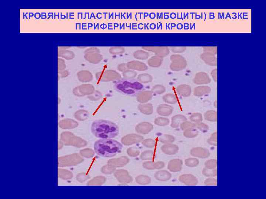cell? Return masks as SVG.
I'll list each match as a JSON object with an SVG mask.
<instances>
[{"mask_svg":"<svg viewBox=\"0 0 266 199\" xmlns=\"http://www.w3.org/2000/svg\"><path fill=\"white\" fill-rule=\"evenodd\" d=\"M91 131L96 138L100 139H109L117 136L119 129L118 126L114 122L100 119L93 122Z\"/></svg>","mask_w":266,"mask_h":199,"instance_id":"6da1fadb","label":"cell"},{"mask_svg":"<svg viewBox=\"0 0 266 199\" xmlns=\"http://www.w3.org/2000/svg\"><path fill=\"white\" fill-rule=\"evenodd\" d=\"M123 146L116 140L100 139L94 145V149L98 156L104 158H110L121 152Z\"/></svg>","mask_w":266,"mask_h":199,"instance_id":"7a4b0ae2","label":"cell"},{"mask_svg":"<svg viewBox=\"0 0 266 199\" xmlns=\"http://www.w3.org/2000/svg\"><path fill=\"white\" fill-rule=\"evenodd\" d=\"M115 90L124 95L137 96L143 92V86L140 82L128 80H119L115 83Z\"/></svg>","mask_w":266,"mask_h":199,"instance_id":"3957f363","label":"cell"},{"mask_svg":"<svg viewBox=\"0 0 266 199\" xmlns=\"http://www.w3.org/2000/svg\"><path fill=\"white\" fill-rule=\"evenodd\" d=\"M171 60L172 63L171 64L170 68L171 70L174 71L182 70L187 66V61L181 56H174L171 58Z\"/></svg>","mask_w":266,"mask_h":199,"instance_id":"277c9868","label":"cell"},{"mask_svg":"<svg viewBox=\"0 0 266 199\" xmlns=\"http://www.w3.org/2000/svg\"><path fill=\"white\" fill-rule=\"evenodd\" d=\"M211 79L205 72H199L196 74L194 78V82L197 85H205L210 83Z\"/></svg>","mask_w":266,"mask_h":199,"instance_id":"5b68a950","label":"cell"},{"mask_svg":"<svg viewBox=\"0 0 266 199\" xmlns=\"http://www.w3.org/2000/svg\"><path fill=\"white\" fill-rule=\"evenodd\" d=\"M173 108L167 104H161L157 107V112L159 115L162 116H169L173 112Z\"/></svg>","mask_w":266,"mask_h":199,"instance_id":"8992f818","label":"cell"},{"mask_svg":"<svg viewBox=\"0 0 266 199\" xmlns=\"http://www.w3.org/2000/svg\"><path fill=\"white\" fill-rule=\"evenodd\" d=\"M201 57L207 64L213 66L217 65V58L214 54L206 52L202 54Z\"/></svg>","mask_w":266,"mask_h":199,"instance_id":"52a82bcc","label":"cell"},{"mask_svg":"<svg viewBox=\"0 0 266 199\" xmlns=\"http://www.w3.org/2000/svg\"><path fill=\"white\" fill-rule=\"evenodd\" d=\"M177 92L180 96L186 97L190 96L192 91L190 86L187 85H181L177 87Z\"/></svg>","mask_w":266,"mask_h":199,"instance_id":"ba28073f","label":"cell"},{"mask_svg":"<svg viewBox=\"0 0 266 199\" xmlns=\"http://www.w3.org/2000/svg\"><path fill=\"white\" fill-rule=\"evenodd\" d=\"M161 150L163 152L168 155H174L178 152V147L174 144H169L163 145L162 146Z\"/></svg>","mask_w":266,"mask_h":199,"instance_id":"9c48e42d","label":"cell"},{"mask_svg":"<svg viewBox=\"0 0 266 199\" xmlns=\"http://www.w3.org/2000/svg\"><path fill=\"white\" fill-rule=\"evenodd\" d=\"M211 91V88L208 86H200L196 87L194 89V94L196 96L202 97L209 94Z\"/></svg>","mask_w":266,"mask_h":199,"instance_id":"30bf717a","label":"cell"},{"mask_svg":"<svg viewBox=\"0 0 266 199\" xmlns=\"http://www.w3.org/2000/svg\"><path fill=\"white\" fill-rule=\"evenodd\" d=\"M182 161L180 159L171 160L168 165V169L172 172H177L181 170Z\"/></svg>","mask_w":266,"mask_h":199,"instance_id":"8fae6325","label":"cell"},{"mask_svg":"<svg viewBox=\"0 0 266 199\" xmlns=\"http://www.w3.org/2000/svg\"><path fill=\"white\" fill-rule=\"evenodd\" d=\"M187 120V118L183 115H176L171 119V127L176 129L179 127L184 121Z\"/></svg>","mask_w":266,"mask_h":199,"instance_id":"7c38bea8","label":"cell"},{"mask_svg":"<svg viewBox=\"0 0 266 199\" xmlns=\"http://www.w3.org/2000/svg\"><path fill=\"white\" fill-rule=\"evenodd\" d=\"M155 177L159 181H165L170 180L172 175L169 171L165 170H161L155 173Z\"/></svg>","mask_w":266,"mask_h":199,"instance_id":"4fadbf2b","label":"cell"},{"mask_svg":"<svg viewBox=\"0 0 266 199\" xmlns=\"http://www.w3.org/2000/svg\"><path fill=\"white\" fill-rule=\"evenodd\" d=\"M179 181L187 184H195L196 183V180L194 177L190 175H184L179 177Z\"/></svg>","mask_w":266,"mask_h":199,"instance_id":"5bb4252c","label":"cell"},{"mask_svg":"<svg viewBox=\"0 0 266 199\" xmlns=\"http://www.w3.org/2000/svg\"><path fill=\"white\" fill-rule=\"evenodd\" d=\"M163 100L167 104H177L178 100L175 94L173 93H167L162 97Z\"/></svg>","mask_w":266,"mask_h":199,"instance_id":"9a60e30c","label":"cell"},{"mask_svg":"<svg viewBox=\"0 0 266 199\" xmlns=\"http://www.w3.org/2000/svg\"><path fill=\"white\" fill-rule=\"evenodd\" d=\"M159 139L163 144H169L174 142L175 138L172 135L164 134L159 136Z\"/></svg>","mask_w":266,"mask_h":199,"instance_id":"2e32d148","label":"cell"},{"mask_svg":"<svg viewBox=\"0 0 266 199\" xmlns=\"http://www.w3.org/2000/svg\"><path fill=\"white\" fill-rule=\"evenodd\" d=\"M153 96V93L151 91H143L137 97H140V100L142 102H147L151 100Z\"/></svg>","mask_w":266,"mask_h":199,"instance_id":"e0dca14e","label":"cell"},{"mask_svg":"<svg viewBox=\"0 0 266 199\" xmlns=\"http://www.w3.org/2000/svg\"><path fill=\"white\" fill-rule=\"evenodd\" d=\"M140 133L147 134L150 132L153 129V125L150 122H143L140 126Z\"/></svg>","mask_w":266,"mask_h":199,"instance_id":"ac0fdd59","label":"cell"},{"mask_svg":"<svg viewBox=\"0 0 266 199\" xmlns=\"http://www.w3.org/2000/svg\"><path fill=\"white\" fill-rule=\"evenodd\" d=\"M141 112L143 113L150 115L153 113V106L151 103H148L140 106Z\"/></svg>","mask_w":266,"mask_h":199,"instance_id":"d6986e66","label":"cell"},{"mask_svg":"<svg viewBox=\"0 0 266 199\" xmlns=\"http://www.w3.org/2000/svg\"><path fill=\"white\" fill-rule=\"evenodd\" d=\"M154 123L158 126H165L169 125V123H170V121L167 118L158 117L155 119Z\"/></svg>","mask_w":266,"mask_h":199,"instance_id":"ffe728a7","label":"cell"},{"mask_svg":"<svg viewBox=\"0 0 266 199\" xmlns=\"http://www.w3.org/2000/svg\"><path fill=\"white\" fill-rule=\"evenodd\" d=\"M166 90L165 87L164 86L157 85L154 86L151 91L153 94H160L164 93L166 92Z\"/></svg>","mask_w":266,"mask_h":199,"instance_id":"44dd1931","label":"cell"},{"mask_svg":"<svg viewBox=\"0 0 266 199\" xmlns=\"http://www.w3.org/2000/svg\"><path fill=\"white\" fill-rule=\"evenodd\" d=\"M205 117L208 121H216L217 113L216 111L214 110L208 111L205 113Z\"/></svg>","mask_w":266,"mask_h":199,"instance_id":"7402d4cb","label":"cell"},{"mask_svg":"<svg viewBox=\"0 0 266 199\" xmlns=\"http://www.w3.org/2000/svg\"><path fill=\"white\" fill-rule=\"evenodd\" d=\"M198 134V131L197 130L194 128L188 129L184 131V135L186 137L188 138H193L196 137Z\"/></svg>","mask_w":266,"mask_h":199,"instance_id":"603a6c76","label":"cell"},{"mask_svg":"<svg viewBox=\"0 0 266 199\" xmlns=\"http://www.w3.org/2000/svg\"><path fill=\"white\" fill-rule=\"evenodd\" d=\"M162 60L157 57H153L148 60V63L150 67H158L161 65Z\"/></svg>","mask_w":266,"mask_h":199,"instance_id":"cb8c5ba5","label":"cell"},{"mask_svg":"<svg viewBox=\"0 0 266 199\" xmlns=\"http://www.w3.org/2000/svg\"><path fill=\"white\" fill-rule=\"evenodd\" d=\"M190 120L194 122L199 123L202 120V116L200 113H194L190 116Z\"/></svg>","mask_w":266,"mask_h":199,"instance_id":"d4e9b609","label":"cell"},{"mask_svg":"<svg viewBox=\"0 0 266 199\" xmlns=\"http://www.w3.org/2000/svg\"><path fill=\"white\" fill-rule=\"evenodd\" d=\"M194 124L189 121H184L180 124V128L182 130L185 131L188 129L194 128Z\"/></svg>","mask_w":266,"mask_h":199,"instance_id":"484cf974","label":"cell"},{"mask_svg":"<svg viewBox=\"0 0 266 199\" xmlns=\"http://www.w3.org/2000/svg\"><path fill=\"white\" fill-rule=\"evenodd\" d=\"M59 56L66 58H72L74 57V54L72 51L68 50H62L59 52Z\"/></svg>","mask_w":266,"mask_h":199,"instance_id":"4316f807","label":"cell"},{"mask_svg":"<svg viewBox=\"0 0 266 199\" xmlns=\"http://www.w3.org/2000/svg\"><path fill=\"white\" fill-rule=\"evenodd\" d=\"M140 77L138 79L139 80L143 83H148L152 81V77L151 76L148 74H143L140 76Z\"/></svg>","mask_w":266,"mask_h":199,"instance_id":"83f0119b","label":"cell"},{"mask_svg":"<svg viewBox=\"0 0 266 199\" xmlns=\"http://www.w3.org/2000/svg\"><path fill=\"white\" fill-rule=\"evenodd\" d=\"M154 152L152 151H148L143 153L142 159L144 160H151L153 158Z\"/></svg>","mask_w":266,"mask_h":199,"instance_id":"f1b7e54d","label":"cell"},{"mask_svg":"<svg viewBox=\"0 0 266 199\" xmlns=\"http://www.w3.org/2000/svg\"><path fill=\"white\" fill-rule=\"evenodd\" d=\"M146 52L143 51H137L135 52L134 56L138 59H146L148 57V55L147 54Z\"/></svg>","mask_w":266,"mask_h":199,"instance_id":"f546056e","label":"cell"},{"mask_svg":"<svg viewBox=\"0 0 266 199\" xmlns=\"http://www.w3.org/2000/svg\"><path fill=\"white\" fill-rule=\"evenodd\" d=\"M143 144L147 148H153L156 145V142L152 139H147L144 141Z\"/></svg>","mask_w":266,"mask_h":199,"instance_id":"4dcf8cb0","label":"cell"},{"mask_svg":"<svg viewBox=\"0 0 266 199\" xmlns=\"http://www.w3.org/2000/svg\"><path fill=\"white\" fill-rule=\"evenodd\" d=\"M125 49L122 47H112L110 48L109 51L112 54H118L123 53Z\"/></svg>","mask_w":266,"mask_h":199,"instance_id":"1f68e13d","label":"cell"},{"mask_svg":"<svg viewBox=\"0 0 266 199\" xmlns=\"http://www.w3.org/2000/svg\"><path fill=\"white\" fill-rule=\"evenodd\" d=\"M194 128L199 129L200 130L203 131V132H204L208 129L207 126L202 123H197L196 124H194Z\"/></svg>","mask_w":266,"mask_h":199,"instance_id":"d6a6232c","label":"cell"},{"mask_svg":"<svg viewBox=\"0 0 266 199\" xmlns=\"http://www.w3.org/2000/svg\"><path fill=\"white\" fill-rule=\"evenodd\" d=\"M217 47H206L204 48V51L206 53H209L216 54H217Z\"/></svg>","mask_w":266,"mask_h":199,"instance_id":"836d02e7","label":"cell"},{"mask_svg":"<svg viewBox=\"0 0 266 199\" xmlns=\"http://www.w3.org/2000/svg\"><path fill=\"white\" fill-rule=\"evenodd\" d=\"M198 161L196 159H189L186 160V165L190 167L196 166L198 163Z\"/></svg>","mask_w":266,"mask_h":199,"instance_id":"e575fe53","label":"cell"},{"mask_svg":"<svg viewBox=\"0 0 266 199\" xmlns=\"http://www.w3.org/2000/svg\"><path fill=\"white\" fill-rule=\"evenodd\" d=\"M155 163L153 161H148L145 163V168L149 170H153L155 169Z\"/></svg>","mask_w":266,"mask_h":199,"instance_id":"d590c367","label":"cell"},{"mask_svg":"<svg viewBox=\"0 0 266 199\" xmlns=\"http://www.w3.org/2000/svg\"><path fill=\"white\" fill-rule=\"evenodd\" d=\"M165 167V163L162 161H157L155 162V169H160Z\"/></svg>","mask_w":266,"mask_h":199,"instance_id":"8d00e7d4","label":"cell"},{"mask_svg":"<svg viewBox=\"0 0 266 199\" xmlns=\"http://www.w3.org/2000/svg\"><path fill=\"white\" fill-rule=\"evenodd\" d=\"M99 49L96 48H91L88 49L86 51L85 53H99Z\"/></svg>","mask_w":266,"mask_h":199,"instance_id":"74e56055","label":"cell"},{"mask_svg":"<svg viewBox=\"0 0 266 199\" xmlns=\"http://www.w3.org/2000/svg\"><path fill=\"white\" fill-rule=\"evenodd\" d=\"M211 75L213 80L215 82H217V69H214L212 71Z\"/></svg>","mask_w":266,"mask_h":199,"instance_id":"f35d334b","label":"cell"},{"mask_svg":"<svg viewBox=\"0 0 266 199\" xmlns=\"http://www.w3.org/2000/svg\"><path fill=\"white\" fill-rule=\"evenodd\" d=\"M214 106H215V107H217V101H216V102H215V103H214Z\"/></svg>","mask_w":266,"mask_h":199,"instance_id":"ab89813d","label":"cell"}]
</instances>
